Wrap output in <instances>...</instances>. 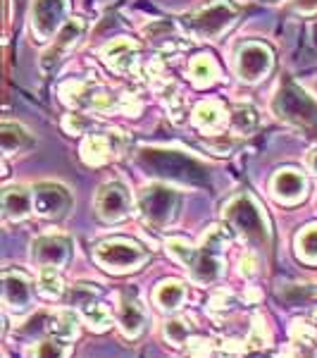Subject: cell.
I'll list each match as a JSON object with an SVG mask.
<instances>
[{
    "label": "cell",
    "instance_id": "cell-1",
    "mask_svg": "<svg viewBox=\"0 0 317 358\" xmlns=\"http://www.w3.org/2000/svg\"><path fill=\"white\" fill-rule=\"evenodd\" d=\"M227 236L229 234L224 229L212 227L203 236V244L198 248L189 246L184 239H170L167 241V251L191 273L196 282L210 285L222 273V244L227 241Z\"/></svg>",
    "mask_w": 317,
    "mask_h": 358
},
{
    "label": "cell",
    "instance_id": "cell-2",
    "mask_svg": "<svg viewBox=\"0 0 317 358\" xmlns=\"http://www.w3.org/2000/svg\"><path fill=\"white\" fill-rule=\"evenodd\" d=\"M138 163L151 175H158L170 182L182 184H203L207 182V167H203L191 155L170 148H141Z\"/></svg>",
    "mask_w": 317,
    "mask_h": 358
},
{
    "label": "cell",
    "instance_id": "cell-3",
    "mask_svg": "<svg viewBox=\"0 0 317 358\" xmlns=\"http://www.w3.org/2000/svg\"><path fill=\"white\" fill-rule=\"evenodd\" d=\"M224 220L253 246H270V222L263 208L249 194H241L224 206Z\"/></svg>",
    "mask_w": 317,
    "mask_h": 358
},
{
    "label": "cell",
    "instance_id": "cell-4",
    "mask_svg": "<svg viewBox=\"0 0 317 358\" xmlns=\"http://www.w3.org/2000/svg\"><path fill=\"white\" fill-rule=\"evenodd\" d=\"M272 110L284 122L298 127V129H317V103L310 96H305L296 84H281L272 101Z\"/></svg>",
    "mask_w": 317,
    "mask_h": 358
},
{
    "label": "cell",
    "instance_id": "cell-5",
    "mask_svg": "<svg viewBox=\"0 0 317 358\" xmlns=\"http://www.w3.org/2000/svg\"><path fill=\"white\" fill-rule=\"evenodd\" d=\"M236 17H239L236 5H232L229 0H215V3L184 17V24L198 38H217L234 24Z\"/></svg>",
    "mask_w": 317,
    "mask_h": 358
},
{
    "label": "cell",
    "instance_id": "cell-6",
    "mask_svg": "<svg viewBox=\"0 0 317 358\" xmlns=\"http://www.w3.org/2000/svg\"><path fill=\"white\" fill-rule=\"evenodd\" d=\"M96 261L110 273H129L148 263L151 253L131 239H108L96 246Z\"/></svg>",
    "mask_w": 317,
    "mask_h": 358
},
{
    "label": "cell",
    "instance_id": "cell-7",
    "mask_svg": "<svg viewBox=\"0 0 317 358\" xmlns=\"http://www.w3.org/2000/svg\"><path fill=\"white\" fill-rule=\"evenodd\" d=\"M136 206L141 210L143 220L153 227H167L177 215V208H179V194L170 187H146L136 199Z\"/></svg>",
    "mask_w": 317,
    "mask_h": 358
},
{
    "label": "cell",
    "instance_id": "cell-8",
    "mask_svg": "<svg viewBox=\"0 0 317 358\" xmlns=\"http://www.w3.org/2000/svg\"><path fill=\"white\" fill-rule=\"evenodd\" d=\"M69 0H34L31 29L38 41H50L67 24Z\"/></svg>",
    "mask_w": 317,
    "mask_h": 358
},
{
    "label": "cell",
    "instance_id": "cell-9",
    "mask_svg": "<svg viewBox=\"0 0 317 358\" xmlns=\"http://www.w3.org/2000/svg\"><path fill=\"white\" fill-rule=\"evenodd\" d=\"M274 57L272 50L263 43H246L241 45L239 55H236V74L241 82L256 84L272 72Z\"/></svg>",
    "mask_w": 317,
    "mask_h": 358
},
{
    "label": "cell",
    "instance_id": "cell-10",
    "mask_svg": "<svg viewBox=\"0 0 317 358\" xmlns=\"http://www.w3.org/2000/svg\"><path fill=\"white\" fill-rule=\"evenodd\" d=\"M96 210L105 222H122L131 215V196L124 184L108 182L98 189Z\"/></svg>",
    "mask_w": 317,
    "mask_h": 358
},
{
    "label": "cell",
    "instance_id": "cell-11",
    "mask_svg": "<svg viewBox=\"0 0 317 358\" xmlns=\"http://www.w3.org/2000/svg\"><path fill=\"white\" fill-rule=\"evenodd\" d=\"M72 196L62 184L57 182H41L34 187V210L45 220H57L69 210Z\"/></svg>",
    "mask_w": 317,
    "mask_h": 358
},
{
    "label": "cell",
    "instance_id": "cell-12",
    "mask_svg": "<svg viewBox=\"0 0 317 358\" xmlns=\"http://www.w3.org/2000/svg\"><path fill=\"white\" fill-rule=\"evenodd\" d=\"M69 253H72V244L62 234L38 236L31 241V261L38 268H62L69 261Z\"/></svg>",
    "mask_w": 317,
    "mask_h": 358
},
{
    "label": "cell",
    "instance_id": "cell-13",
    "mask_svg": "<svg viewBox=\"0 0 317 358\" xmlns=\"http://www.w3.org/2000/svg\"><path fill=\"white\" fill-rule=\"evenodd\" d=\"M3 303L8 306V310L13 313H24L31 308L34 294L31 285L22 273L17 270H5L3 273Z\"/></svg>",
    "mask_w": 317,
    "mask_h": 358
},
{
    "label": "cell",
    "instance_id": "cell-14",
    "mask_svg": "<svg viewBox=\"0 0 317 358\" xmlns=\"http://www.w3.org/2000/svg\"><path fill=\"white\" fill-rule=\"evenodd\" d=\"M272 194L281 203H298L308 194V182L298 170H279L272 177Z\"/></svg>",
    "mask_w": 317,
    "mask_h": 358
},
{
    "label": "cell",
    "instance_id": "cell-15",
    "mask_svg": "<svg viewBox=\"0 0 317 358\" xmlns=\"http://www.w3.org/2000/svg\"><path fill=\"white\" fill-rule=\"evenodd\" d=\"M84 29H86L84 20H67V24L62 27L60 31H57V38H55L53 48H50L48 53L43 55V67L55 65V62L60 60V57L65 55L67 50L84 36Z\"/></svg>",
    "mask_w": 317,
    "mask_h": 358
},
{
    "label": "cell",
    "instance_id": "cell-16",
    "mask_svg": "<svg viewBox=\"0 0 317 358\" xmlns=\"http://www.w3.org/2000/svg\"><path fill=\"white\" fill-rule=\"evenodd\" d=\"M115 153H117L115 136L91 134V136H86L84 143H82V158H84V163H89L91 167L108 163Z\"/></svg>",
    "mask_w": 317,
    "mask_h": 358
},
{
    "label": "cell",
    "instance_id": "cell-17",
    "mask_svg": "<svg viewBox=\"0 0 317 358\" xmlns=\"http://www.w3.org/2000/svg\"><path fill=\"white\" fill-rule=\"evenodd\" d=\"M34 208V194L24 187L5 189L3 194V215L5 220H24Z\"/></svg>",
    "mask_w": 317,
    "mask_h": 358
},
{
    "label": "cell",
    "instance_id": "cell-18",
    "mask_svg": "<svg viewBox=\"0 0 317 358\" xmlns=\"http://www.w3.org/2000/svg\"><path fill=\"white\" fill-rule=\"evenodd\" d=\"M34 146V136L29 134L22 124L17 122H3L0 124V148L5 155L24 153Z\"/></svg>",
    "mask_w": 317,
    "mask_h": 358
},
{
    "label": "cell",
    "instance_id": "cell-19",
    "mask_svg": "<svg viewBox=\"0 0 317 358\" xmlns=\"http://www.w3.org/2000/svg\"><path fill=\"white\" fill-rule=\"evenodd\" d=\"M119 325L126 337H138L146 325V313L134 296H122L119 301Z\"/></svg>",
    "mask_w": 317,
    "mask_h": 358
},
{
    "label": "cell",
    "instance_id": "cell-20",
    "mask_svg": "<svg viewBox=\"0 0 317 358\" xmlns=\"http://www.w3.org/2000/svg\"><path fill=\"white\" fill-rule=\"evenodd\" d=\"M134 55H136V43L129 41V38H117V41L108 43L103 48V60L112 69H117V72H126L131 67V62H134Z\"/></svg>",
    "mask_w": 317,
    "mask_h": 358
},
{
    "label": "cell",
    "instance_id": "cell-21",
    "mask_svg": "<svg viewBox=\"0 0 317 358\" xmlns=\"http://www.w3.org/2000/svg\"><path fill=\"white\" fill-rule=\"evenodd\" d=\"M224 122V108L217 101H203L193 110V124L203 131L220 129Z\"/></svg>",
    "mask_w": 317,
    "mask_h": 358
},
{
    "label": "cell",
    "instance_id": "cell-22",
    "mask_svg": "<svg viewBox=\"0 0 317 358\" xmlns=\"http://www.w3.org/2000/svg\"><path fill=\"white\" fill-rule=\"evenodd\" d=\"M186 299V287L177 280H167L155 289V303L163 310H177Z\"/></svg>",
    "mask_w": 317,
    "mask_h": 358
},
{
    "label": "cell",
    "instance_id": "cell-23",
    "mask_svg": "<svg viewBox=\"0 0 317 358\" xmlns=\"http://www.w3.org/2000/svg\"><path fill=\"white\" fill-rule=\"evenodd\" d=\"M191 79L196 86H207L217 79V65L212 57L207 55H198L191 62Z\"/></svg>",
    "mask_w": 317,
    "mask_h": 358
},
{
    "label": "cell",
    "instance_id": "cell-24",
    "mask_svg": "<svg viewBox=\"0 0 317 358\" xmlns=\"http://www.w3.org/2000/svg\"><path fill=\"white\" fill-rule=\"evenodd\" d=\"M38 292L48 299L62 296V280L57 268H38Z\"/></svg>",
    "mask_w": 317,
    "mask_h": 358
},
{
    "label": "cell",
    "instance_id": "cell-25",
    "mask_svg": "<svg viewBox=\"0 0 317 358\" xmlns=\"http://www.w3.org/2000/svg\"><path fill=\"white\" fill-rule=\"evenodd\" d=\"M296 248H298V256L308 263H317V224L313 227L303 229L296 239Z\"/></svg>",
    "mask_w": 317,
    "mask_h": 358
},
{
    "label": "cell",
    "instance_id": "cell-26",
    "mask_svg": "<svg viewBox=\"0 0 317 358\" xmlns=\"http://www.w3.org/2000/svg\"><path fill=\"white\" fill-rule=\"evenodd\" d=\"M84 317L94 330H105L112 320L110 310L101 303H84Z\"/></svg>",
    "mask_w": 317,
    "mask_h": 358
},
{
    "label": "cell",
    "instance_id": "cell-27",
    "mask_svg": "<svg viewBox=\"0 0 317 358\" xmlns=\"http://www.w3.org/2000/svg\"><path fill=\"white\" fill-rule=\"evenodd\" d=\"M67 354H69V344L65 337L45 339L36 349V358H67Z\"/></svg>",
    "mask_w": 317,
    "mask_h": 358
},
{
    "label": "cell",
    "instance_id": "cell-28",
    "mask_svg": "<svg viewBox=\"0 0 317 358\" xmlns=\"http://www.w3.org/2000/svg\"><path fill=\"white\" fill-rule=\"evenodd\" d=\"M232 122H234V127H236L239 131L249 134V131L256 129L258 115H256V110H253V108H249V106H239V108L234 110V115H232Z\"/></svg>",
    "mask_w": 317,
    "mask_h": 358
},
{
    "label": "cell",
    "instance_id": "cell-29",
    "mask_svg": "<svg viewBox=\"0 0 317 358\" xmlns=\"http://www.w3.org/2000/svg\"><path fill=\"white\" fill-rule=\"evenodd\" d=\"M281 301L301 303V301H317V287H289L279 294Z\"/></svg>",
    "mask_w": 317,
    "mask_h": 358
},
{
    "label": "cell",
    "instance_id": "cell-30",
    "mask_svg": "<svg viewBox=\"0 0 317 358\" xmlns=\"http://www.w3.org/2000/svg\"><path fill=\"white\" fill-rule=\"evenodd\" d=\"M186 334H189V327H186V322H182V320H170L165 325V337L170 339L172 344H182Z\"/></svg>",
    "mask_w": 317,
    "mask_h": 358
},
{
    "label": "cell",
    "instance_id": "cell-31",
    "mask_svg": "<svg viewBox=\"0 0 317 358\" xmlns=\"http://www.w3.org/2000/svg\"><path fill=\"white\" fill-rule=\"evenodd\" d=\"M65 129L72 131V134H82V131L86 129V120L82 117V115H69V117L65 120Z\"/></svg>",
    "mask_w": 317,
    "mask_h": 358
},
{
    "label": "cell",
    "instance_id": "cell-32",
    "mask_svg": "<svg viewBox=\"0 0 317 358\" xmlns=\"http://www.w3.org/2000/svg\"><path fill=\"white\" fill-rule=\"evenodd\" d=\"M293 8H298L301 13H315L317 10V0H291Z\"/></svg>",
    "mask_w": 317,
    "mask_h": 358
},
{
    "label": "cell",
    "instance_id": "cell-33",
    "mask_svg": "<svg viewBox=\"0 0 317 358\" xmlns=\"http://www.w3.org/2000/svg\"><path fill=\"white\" fill-rule=\"evenodd\" d=\"M241 268H244V275H256V258H253V256H244V261H241Z\"/></svg>",
    "mask_w": 317,
    "mask_h": 358
},
{
    "label": "cell",
    "instance_id": "cell-34",
    "mask_svg": "<svg viewBox=\"0 0 317 358\" xmlns=\"http://www.w3.org/2000/svg\"><path fill=\"white\" fill-rule=\"evenodd\" d=\"M310 170H313L315 175H317V151H315L313 155H310Z\"/></svg>",
    "mask_w": 317,
    "mask_h": 358
},
{
    "label": "cell",
    "instance_id": "cell-35",
    "mask_svg": "<svg viewBox=\"0 0 317 358\" xmlns=\"http://www.w3.org/2000/svg\"><path fill=\"white\" fill-rule=\"evenodd\" d=\"M313 330H315V334H317V313L313 315Z\"/></svg>",
    "mask_w": 317,
    "mask_h": 358
}]
</instances>
